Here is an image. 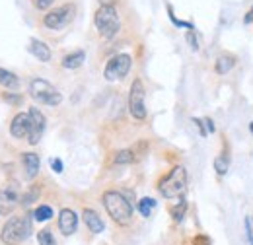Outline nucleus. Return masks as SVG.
Masks as SVG:
<instances>
[{
  "instance_id": "17",
  "label": "nucleus",
  "mask_w": 253,
  "mask_h": 245,
  "mask_svg": "<svg viewBox=\"0 0 253 245\" xmlns=\"http://www.w3.org/2000/svg\"><path fill=\"white\" fill-rule=\"evenodd\" d=\"M84 61H86V53L84 51H74V53L66 55L63 59V68H66V70H76V68H80L84 64Z\"/></svg>"
},
{
  "instance_id": "13",
  "label": "nucleus",
  "mask_w": 253,
  "mask_h": 245,
  "mask_svg": "<svg viewBox=\"0 0 253 245\" xmlns=\"http://www.w3.org/2000/svg\"><path fill=\"white\" fill-rule=\"evenodd\" d=\"M78 228V216L74 210L70 208H63L59 214V230L63 232L64 236H72Z\"/></svg>"
},
{
  "instance_id": "4",
  "label": "nucleus",
  "mask_w": 253,
  "mask_h": 245,
  "mask_svg": "<svg viewBox=\"0 0 253 245\" xmlns=\"http://www.w3.org/2000/svg\"><path fill=\"white\" fill-rule=\"evenodd\" d=\"M187 189V171L183 165L173 167L162 181L158 183V191L166 199H177Z\"/></svg>"
},
{
  "instance_id": "3",
  "label": "nucleus",
  "mask_w": 253,
  "mask_h": 245,
  "mask_svg": "<svg viewBox=\"0 0 253 245\" xmlns=\"http://www.w3.org/2000/svg\"><path fill=\"white\" fill-rule=\"evenodd\" d=\"M95 30L99 31V35L103 39H111L117 35V31L121 28V20H119V12L115 6L111 4H103L97 8L94 16Z\"/></svg>"
},
{
  "instance_id": "32",
  "label": "nucleus",
  "mask_w": 253,
  "mask_h": 245,
  "mask_svg": "<svg viewBox=\"0 0 253 245\" xmlns=\"http://www.w3.org/2000/svg\"><path fill=\"white\" fill-rule=\"evenodd\" d=\"M244 22H246V24H252L253 22V8L248 12V16H246V20H244Z\"/></svg>"
},
{
  "instance_id": "24",
  "label": "nucleus",
  "mask_w": 253,
  "mask_h": 245,
  "mask_svg": "<svg viewBox=\"0 0 253 245\" xmlns=\"http://www.w3.org/2000/svg\"><path fill=\"white\" fill-rule=\"evenodd\" d=\"M185 210H187V203H185V201H179V204L171 208V218H173L175 222H181L183 216H185Z\"/></svg>"
},
{
  "instance_id": "29",
  "label": "nucleus",
  "mask_w": 253,
  "mask_h": 245,
  "mask_svg": "<svg viewBox=\"0 0 253 245\" xmlns=\"http://www.w3.org/2000/svg\"><path fill=\"white\" fill-rule=\"evenodd\" d=\"M193 122H195V124H197V128L201 130V136H207V134H209V130H207V128H205V124H203V119H193Z\"/></svg>"
},
{
  "instance_id": "15",
  "label": "nucleus",
  "mask_w": 253,
  "mask_h": 245,
  "mask_svg": "<svg viewBox=\"0 0 253 245\" xmlns=\"http://www.w3.org/2000/svg\"><path fill=\"white\" fill-rule=\"evenodd\" d=\"M22 162H24V167H26V177L33 179L37 173H39V167H41V162H39V156L33 152L22 154Z\"/></svg>"
},
{
  "instance_id": "5",
  "label": "nucleus",
  "mask_w": 253,
  "mask_h": 245,
  "mask_svg": "<svg viewBox=\"0 0 253 245\" xmlns=\"http://www.w3.org/2000/svg\"><path fill=\"white\" fill-rule=\"evenodd\" d=\"M30 93H32V97L37 103L51 105V107H55V105H59L63 101L61 92L53 84L43 80V78H33L32 82H30Z\"/></svg>"
},
{
  "instance_id": "14",
  "label": "nucleus",
  "mask_w": 253,
  "mask_h": 245,
  "mask_svg": "<svg viewBox=\"0 0 253 245\" xmlns=\"http://www.w3.org/2000/svg\"><path fill=\"white\" fill-rule=\"evenodd\" d=\"M82 218H84V224L88 226V230H90L92 234H101V232H103L105 224H103V220L99 218V214H97L95 210H92V208H84Z\"/></svg>"
},
{
  "instance_id": "6",
  "label": "nucleus",
  "mask_w": 253,
  "mask_h": 245,
  "mask_svg": "<svg viewBox=\"0 0 253 245\" xmlns=\"http://www.w3.org/2000/svg\"><path fill=\"white\" fill-rule=\"evenodd\" d=\"M74 14H76L74 4H63V6L53 8L51 12H47V14L43 16V26H45L47 30H53V31L63 30V28H66V26L72 22Z\"/></svg>"
},
{
  "instance_id": "8",
  "label": "nucleus",
  "mask_w": 253,
  "mask_h": 245,
  "mask_svg": "<svg viewBox=\"0 0 253 245\" xmlns=\"http://www.w3.org/2000/svg\"><path fill=\"white\" fill-rule=\"evenodd\" d=\"M144 84L142 80H134L130 84V92H128V113L136 119V121H144L146 119V105H144Z\"/></svg>"
},
{
  "instance_id": "2",
  "label": "nucleus",
  "mask_w": 253,
  "mask_h": 245,
  "mask_svg": "<svg viewBox=\"0 0 253 245\" xmlns=\"http://www.w3.org/2000/svg\"><path fill=\"white\" fill-rule=\"evenodd\" d=\"M30 236H32V218L30 216H14L4 224L0 240L6 245H20Z\"/></svg>"
},
{
  "instance_id": "12",
  "label": "nucleus",
  "mask_w": 253,
  "mask_h": 245,
  "mask_svg": "<svg viewBox=\"0 0 253 245\" xmlns=\"http://www.w3.org/2000/svg\"><path fill=\"white\" fill-rule=\"evenodd\" d=\"M144 150H146V142H138V144H136V146H132V148H126V150H119V152L115 154L113 162H115L117 165L132 163V162H136L138 158H142Z\"/></svg>"
},
{
  "instance_id": "20",
  "label": "nucleus",
  "mask_w": 253,
  "mask_h": 245,
  "mask_svg": "<svg viewBox=\"0 0 253 245\" xmlns=\"http://www.w3.org/2000/svg\"><path fill=\"white\" fill-rule=\"evenodd\" d=\"M154 208H156V201H154V199H150V197L140 199V203H138V212L144 216V218H150Z\"/></svg>"
},
{
  "instance_id": "11",
  "label": "nucleus",
  "mask_w": 253,
  "mask_h": 245,
  "mask_svg": "<svg viewBox=\"0 0 253 245\" xmlns=\"http://www.w3.org/2000/svg\"><path fill=\"white\" fill-rule=\"evenodd\" d=\"M32 130V117L30 113H18L10 122V134L14 138H28Z\"/></svg>"
},
{
  "instance_id": "33",
  "label": "nucleus",
  "mask_w": 253,
  "mask_h": 245,
  "mask_svg": "<svg viewBox=\"0 0 253 245\" xmlns=\"http://www.w3.org/2000/svg\"><path fill=\"white\" fill-rule=\"evenodd\" d=\"M252 132H253V122H252Z\"/></svg>"
},
{
  "instance_id": "31",
  "label": "nucleus",
  "mask_w": 253,
  "mask_h": 245,
  "mask_svg": "<svg viewBox=\"0 0 253 245\" xmlns=\"http://www.w3.org/2000/svg\"><path fill=\"white\" fill-rule=\"evenodd\" d=\"M203 122L207 124V130H209V132H214V130H216V126H214V122L211 121V119H203Z\"/></svg>"
},
{
  "instance_id": "18",
  "label": "nucleus",
  "mask_w": 253,
  "mask_h": 245,
  "mask_svg": "<svg viewBox=\"0 0 253 245\" xmlns=\"http://www.w3.org/2000/svg\"><path fill=\"white\" fill-rule=\"evenodd\" d=\"M236 66V57L234 55H220L218 59H216V64H214V68H216V72L218 74H228L232 68Z\"/></svg>"
},
{
  "instance_id": "19",
  "label": "nucleus",
  "mask_w": 253,
  "mask_h": 245,
  "mask_svg": "<svg viewBox=\"0 0 253 245\" xmlns=\"http://www.w3.org/2000/svg\"><path fill=\"white\" fill-rule=\"evenodd\" d=\"M0 84H2L4 88L14 90V88L20 86V80H18V76H16L14 72H10V70H6V68H0Z\"/></svg>"
},
{
  "instance_id": "10",
  "label": "nucleus",
  "mask_w": 253,
  "mask_h": 245,
  "mask_svg": "<svg viewBox=\"0 0 253 245\" xmlns=\"http://www.w3.org/2000/svg\"><path fill=\"white\" fill-rule=\"evenodd\" d=\"M30 117H32V130H30V136H28V142L35 146L39 140H41V136H43V132H45V126H47V119H45V115L37 109V107H32L30 109Z\"/></svg>"
},
{
  "instance_id": "21",
  "label": "nucleus",
  "mask_w": 253,
  "mask_h": 245,
  "mask_svg": "<svg viewBox=\"0 0 253 245\" xmlns=\"http://www.w3.org/2000/svg\"><path fill=\"white\" fill-rule=\"evenodd\" d=\"M51 218H53V208L47 204H41L33 210V220H37V222H47Z\"/></svg>"
},
{
  "instance_id": "28",
  "label": "nucleus",
  "mask_w": 253,
  "mask_h": 245,
  "mask_svg": "<svg viewBox=\"0 0 253 245\" xmlns=\"http://www.w3.org/2000/svg\"><path fill=\"white\" fill-rule=\"evenodd\" d=\"M51 167H53L55 173H63V162H61L59 158H53V160H51Z\"/></svg>"
},
{
  "instance_id": "23",
  "label": "nucleus",
  "mask_w": 253,
  "mask_h": 245,
  "mask_svg": "<svg viewBox=\"0 0 253 245\" xmlns=\"http://www.w3.org/2000/svg\"><path fill=\"white\" fill-rule=\"evenodd\" d=\"M228 167H230L228 158L218 156V158L214 160V169H216V173H218V175H226V173H228Z\"/></svg>"
},
{
  "instance_id": "9",
  "label": "nucleus",
  "mask_w": 253,
  "mask_h": 245,
  "mask_svg": "<svg viewBox=\"0 0 253 245\" xmlns=\"http://www.w3.org/2000/svg\"><path fill=\"white\" fill-rule=\"evenodd\" d=\"M20 204V193L16 185H6L0 189V216H8Z\"/></svg>"
},
{
  "instance_id": "30",
  "label": "nucleus",
  "mask_w": 253,
  "mask_h": 245,
  "mask_svg": "<svg viewBox=\"0 0 253 245\" xmlns=\"http://www.w3.org/2000/svg\"><path fill=\"white\" fill-rule=\"evenodd\" d=\"M195 245H211V240H209V238H205V236H201V238H197V240H195Z\"/></svg>"
},
{
  "instance_id": "26",
  "label": "nucleus",
  "mask_w": 253,
  "mask_h": 245,
  "mask_svg": "<svg viewBox=\"0 0 253 245\" xmlns=\"http://www.w3.org/2000/svg\"><path fill=\"white\" fill-rule=\"evenodd\" d=\"M185 37H187V43L191 45V49H193V51H199V41H197L195 33H193V31H187V35H185Z\"/></svg>"
},
{
  "instance_id": "25",
  "label": "nucleus",
  "mask_w": 253,
  "mask_h": 245,
  "mask_svg": "<svg viewBox=\"0 0 253 245\" xmlns=\"http://www.w3.org/2000/svg\"><path fill=\"white\" fill-rule=\"evenodd\" d=\"M53 2H55V0H33V6H35L37 10H47V8L53 6Z\"/></svg>"
},
{
  "instance_id": "16",
  "label": "nucleus",
  "mask_w": 253,
  "mask_h": 245,
  "mask_svg": "<svg viewBox=\"0 0 253 245\" xmlns=\"http://www.w3.org/2000/svg\"><path fill=\"white\" fill-rule=\"evenodd\" d=\"M30 53L37 61L41 62H49L51 61V49L47 47V43L39 41V39H32L30 41Z\"/></svg>"
},
{
  "instance_id": "22",
  "label": "nucleus",
  "mask_w": 253,
  "mask_h": 245,
  "mask_svg": "<svg viewBox=\"0 0 253 245\" xmlns=\"http://www.w3.org/2000/svg\"><path fill=\"white\" fill-rule=\"evenodd\" d=\"M37 242H39V245H57L55 238H53V234H51L49 230H41V232H37Z\"/></svg>"
},
{
  "instance_id": "1",
  "label": "nucleus",
  "mask_w": 253,
  "mask_h": 245,
  "mask_svg": "<svg viewBox=\"0 0 253 245\" xmlns=\"http://www.w3.org/2000/svg\"><path fill=\"white\" fill-rule=\"evenodd\" d=\"M103 206L107 210V214L113 218V222H117L119 226H126L132 220V204L126 201V197L119 191H105L103 197Z\"/></svg>"
},
{
  "instance_id": "7",
  "label": "nucleus",
  "mask_w": 253,
  "mask_h": 245,
  "mask_svg": "<svg viewBox=\"0 0 253 245\" xmlns=\"http://www.w3.org/2000/svg\"><path fill=\"white\" fill-rule=\"evenodd\" d=\"M130 66H132L130 55H126V53L115 55V57H111V59L107 61V64H105V68H103V76H105L107 82L123 80L126 74H128Z\"/></svg>"
},
{
  "instance_id": "27",
  "label": "nucleus",
  "mask_w": 253,
  "mask_h": 245,
  "mask_svg": "<svg viewBox=\"0 0 253 245\" xmlns=\"http://www.w3.org/2000/svg\"><path fill=\"white\" fill-rule=\"evenodd\" d=\"M246 236H248L250 245H253V224L250 218H246Z\"/></svg>"
}]
</instances>
